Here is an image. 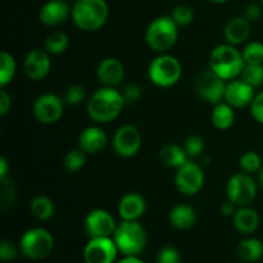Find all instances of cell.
Segmentation results:
<instances>
[{"label": "cell", "instance_id": "44", "mask_svg": "<svg viewBox=\"0 0 263 263\" xmlns=\"http://www.w3.org/2000/svg\"><path fill=\"white\" fill-rule=\"evenodd\" d=\"M236 207H238V205H236L235 203H233L231 200H228V202L222 203V205H221V213H222L223 216H234V213L236 212Z\"/></svg>", "mask_w": 263, "mask_h": 263}, {"label": "cell", "instance_id": "3", "mask_svg": "<svg viewBox=\"0 0 263 263\" xmlns=\"http://www.w3.org/2000/svg\"><path fill=\"white\" fill-rule=\"evenodd\" d=\"M244 66L243 54L231 44L216 46L210 55V68L226 81L240 76Z\"/></svg>", "mask_w": 263, "mask_h": 263}, {"label": "cell", "instance_id": "9", "mask_svg": "<svg viewBox=\"0 0 263 263\" xmlns=\"http://www.w3.org/2000/svg\"><path fill=\"white\" fill-rule=\"evenodd\" d=\"M226 85V80L215 73L211 68L200 72L195 80V90L199 97L211 104H218L221 100L225 99Z\"/></svg>", "mask_w": 263, "mask_h": 263}, {"label": "cell", "instance_id": "15", "mask_svg": "<svg viewBox=\"0 0 263 263\" xmlns=\"http://www.w3.org/2000/svg\"><path fill=\"white\" fill-rule=\"evenodd\" d=\"M254 87L243 80H231L226 85L225 100L233 108H246L254 99Z\"/></svg>", "mask_w": 263, "mask_h": 263}, {"label": "cell", "instance_id": "37", "mask_svg": "<svg viewBox=\"0 0 263 263\" xmlns=\"http://www.w3.org/2000/svg\"><path fill=\"white\" fill-rule=\"evenodd\" d=\"M0 200H2V207L7 208L13 204L15 198L14 187L12 182H9L8 177H0Z\"/></svg>", "mask_w": 263, "mask_h": 263}, {"label": "cell", "instance_id": "14", "mask_svg": "<svg viewBox=\"0 0 263 263\" xmlns=\"http://www.w3.org/2000/svg\"><path fill=\"white\" fill-rule=\"evenodd\" d=\"M116 228V221L108 211L92 210L85 220V229L90 238H108L113 235Z\"/></svg>", "mask_w": 263, "mask_h": 263}, {"label": "cell", "instance_id": "13", "mask_svg": "<svg viewBox=\"0 0 263 263\" xmlns=\"http://www.w3.org/2000/svg\"><path fill=\"white\" fill-rule=\"evenodd\" d=\"M113 149L123 158L134 157L141 148V135L135 126L125 125L116 131L113 136Z\"/></svg>", "mask_w": 263, "mask_h": 263}, {"label": "cell", "instance_id": "6", "mask_svg": "<svg viewBox=\"0 0 263 263\" xmlns=\"http://www.w3.org/2000/svg\"><path fill=\"white\" fill-rule=\"evenodd\" d=\"M54 247V239L48 230L35 228L27 230L20 241L21 253L28 259H43L51 253Z\"/></svg>", "mask_w": 263, "mask_h": 263}, {"label": "cell", "instance_id": "12", "mask_svg": "<svg viewBox=\"0 0 263 263\" xmlns=\"http://www.w3.org/2000/svg\"><path fill=\"white\" fill-rule=\"evenodd\" d=\"M117 252V246L110 236L91 238L84 249V259L86 263H113Z\"/></svg>", "mask_w": 263, "mask_h": 263}, {"label": "cell", "instance_id": "32", "mask_svg": "<svg viewBox=\"0 0 263 263\" xmlns=\"http://www.w3.org/2000/svg\"><path fill=\"white\" fill-rule=\"evenodd\" d=\"M85 162H86V157H85V152L82 149H73L69 151L68 153L64 156L63 164L66 167L67 171L69 172H77L84 167Z\"/></svg>", "mask_w": 263, "mask_h": 263}, {"label": "cell", "instance_id": "7", "mask_svg": "<svg viewBox=\"0 0 263 263\" xmlns=\"http://www.w3.org/2000/svg\"><path fill=\"white\" fill-rule=\"evenodd\" d=\"M149 80L158 87H171L181 76V64L175 57L162 53L151 62Z\"/></svg>", "mask_w": 263, "mask_h": 263}, {"label": "cell", "instance_id": "41", "mask_svg": "<svg viewBox=\"0 0 263 263\" xmlns=\"http://www.w3.org/2000/svg\"><path fill=\"white\" fill-rule=\"evenodd\" d=\"M251 112L254 120L263 125V91L254 97L251 104Z\"/></svg>", "mask_w": 263, "mask_h": 263}, {"label": "cell", "instance_id": "40", "mask_svg": "<svg viewBox=\"0 0 263 263\" xmlns=\"http://www.w3.org/2000/svg\"><path fill=\"white\" fill-rule=\"evenodd\" d=\"M181 257H180L179 251L174 247H164L158 253V263H180Z\"/></svg>", "mask_w": 263, "mask_h": 263}, {"label": "cell", "instance_id": "18", "mask_svg": "<svg viewBox=\"0 0 263 263\" xmlns=\"http://www.w3.org/2000/svg\"><path fill=\"white\" fill-rule=\"evenodd\" d=\"M71 12L72 9L66 0H49L41 7L39 18L45 26L54 27L66 22Z\"/></svg>", "mask_w": 263, "mask_h": 263}, {"label": "cell", "instance_id": "31", "mask_svg": "<svg viewBox=\"0 0 263 263\" xmlns=\"http://www.w3.org/2000/svg\"><path fill=\"white\" fill-rule=\"evenodd\" d=\"M246 64H263V44L252 41L241 51Z\"/></svg>", "mask_w": 263, "mask_h": 263}, {"label": "cell", "instance_id": "23", "mask_svg": "<svg viewBox=\"0 0 263 263\" xmlns=\"http://www.w3.org/2000/svg\"><path fill=\"white\" fill-rule=\"evenodd\" d=\"M195 221H197V213L190 205H175L170 212V222L179 230H186V229L193 228Z\"/></svg>", "mask_w": 263, "mask_h": 263}, {"label": "cell", "instance_id": "27", "mask_svg": "<svg viewBox=\"0 0 263 263\" xmlns=\"http://www.w3.org/2000/svg\"><path fill=\"white\" fill-rule=\"evenodd\" d=\"M30 210L33 217L40 221H46L53 217L55 208H54V203L50 198L45 197V195H37L31 200Z\"/></svg>", "mask_w": 263, "mask_h": 263}, {"label": "cell", "instance_id": "5", "mask_svg": "<svg viewBox=\"0 0 263 263\" xmlns=\"http://www.w3.org/2000/svg\"><path fill=\"white\" fill-rule=\"evenodd\" d=\"M179 26L172 17H158L146 28L145 39L149 48L157 53H166L176 44Z\"/></svg>", "mask_w": 263, "mask_h": 263}, {"label": "cell", "instance_id": "16", "mask_svg": "<svg viewBox=\"0 0 263 263\" xmlns=\"http://www.w3.org/2000/svg\"><path fill=\"white\" fill-rule=\"evenodd\" d=\"M51 62L49 58V53L41 49L31 50L26 55L23 62V69L28 79L31 80H41L49 73L50 71Z\"/></svg>", "mask_w": 263, "mask_h": 263}, {"label": "cell", "instance_id": "19", "mask_svg": "<svg viewBox=\"0 0 263 263\" xmlns=\"http://www.w3.org/2000/svg\"><path fill=\"white\" fill-rule=\"evenodd\" d=\"M146 208L145 199L138 193H127L118 204V213L123 221H136L144 215Z\"/></svg>", "mask_w": 263, "mask_h": 263}, {"label": "cell", "instance_id": "35", "mask_svg": "<svg viewBox=\"0 0 263 263\" xmlns=\"http://www.w3.org/2000/svg\"><path fill=\"white\" fill-rule=\"evenodd\" d=\"M184 149L187 156L192 157V158L199 157L202 154L203 149H204V140H203L202 136L193 134V135H189L185 139Z\"/></svg>", "mask_w": 263, "mask_h": 263}, {"label": "cell", "instance_id": "22", "mask_svg": "<svg viewBox=\"0 0 263 263\" xmlns=\"http://www.w3.org/2000/svg\"><path fill=\"white\" fill-rule=\"evenodd\" d=\"M234 226L241 234H252L258 229L259 216L257 211L249 208L248 205L239 207V210L234 213Z\"/></svg>", "mask_w": 263, "mask_h": 263}, {"label": "cell", "instance_id": "47", "mask_svg": "<svg viewBox=\"0 0 263 263\" xmlns=\"http://www.w3.org/2000/svg\"><path fill=\"white\" fill-rule=\"evenodd\" d=\"M258 184L259 186L263 189V166L261 167V170L258 171Z\"/></svg>", "mask_w": 263, "mask_h": 263}, {"label": "cell", "instance_id": "10", "mask_svg": "<svg viewBox=\"0 0 263 263\" xmlns=\"http://www.w3.org/2000/svg\"><path fill=\"white\" fill-rule=\"evenodd\" d=\"M203 184H204V174L202 167L198 163L187 161L180 168H177L175 185L181 194H197L203 187Z\"/></svg>", "mask_w": 263, "mask_h": 263}, {"label": "cell", "instance_id": "46", "mask_svg": "<svg viewBox=\"0 0 263 263\" xmlns=\"http://www.w3.org/2000/svg\"><path fill=\"white\" fill-rule=\"evenodd\" d=\"M118 263H144V262H141L140 259L136 258L135 256H127L126 258H123L122 261H120Z\"/></svg>", "mask_w": 263, "mask_h": 263}, {"label": "cell", "instance_id": "8", "mask_svg": "<svg viewBox=\"0 0 263 263\" xmlns=\"http://www.w3.org/2000/svg\"><path fill=\"white\" fill-rule=\"evenodd\" d=\"M226 194L229 200L238 207L248 205L257 195V184L253 177L247 172L235 174L230 177L226 185Z\"/></svg>", "mask_w": 263, "mask_h": 263}, {"label": "cell", "instance_id": "50", "mask_svg": "<svg viewBox=\"0 0 263 263\" xmlns=\"http://www.w3.org/2000/svg\"><path fill=\"white\" fill-rule=\"evenodd\" d=\"M261 3H262V5H263V0H261Z\"/></svg>", "mask_w": 263, "mask_h": 263}, {"label": "cell", "instance_id": "29", "mask_svg": "<svg viewBox=\"0 0 263 263\" xmlns=\"http://www.w3.org/2000/svg\"><path fill=\"white\" fill-rule=\"evenodd\" d=\"M15 61L13 55L9 53L3 51L0 54V85L2 87H5L13 80L15 74Z\"/></svg>", "mask_w": 263, "mask_h": 263}, {"label": "cell", "instance_id": "21", "mask_svg": "<svg viewBox=\"0 0 263 263\" xmlns=\"http://www.w3.org/2000/svg\"><path fill=\"white\" fill-rule=\"evenodd\" d=\"M251 22L244 17L231 18L223 28V36L231 45H239L249 37Z\"/></svg>", "mask_w": 263, "mask_h": 263}, {"label": "cell", "instance_id": "4", "mask_svg": "<svg viewBox=\"0 0 263 263\" xmlns=\"http://www.w3.org/2000/svg\"><path fill=\"white\" fill-rule=\"evenodd\" d=\"M117 249L125 256H136L146 246V231L138 221H122L113 233Z\"/></svg>", "mask_w": 263, "mask_h": 263}, {"label": "cell", "instance_id": "34", "mask_svg": "<svg viewBox=\"0 0 263 263\" xmlns=\"http://www.w3.org/2000/svg\"><path fill=\"white\" fill-rule=\"evenodd\" d=\"M240 167L247 174H254L258 172L262 167V159L254 152H246L240 158Z\"/></svg>", "mask_w": 263, "mask_h": 263}, {"label": "cell", "instance_id": "28", "mask_svg": "<svg viewBox=\"0 0 263 263\" xmlns=\"http://www.w3.org/2000/svg\"><path fill=\"white\" fill-rule=\"evenodd\" d=\"M68 36L64 32H61V31H54V32L49 33L45 39V43H44L45 50L49 54H55V55L64 53L67 48H68Z\"/></svg>", "mask_w": 263, "mask_h": 263}, {"label": "cell", "instance_id": "38", "mask_svg": "<svg viewBox=\"0 0 263 263\" xmlns=\"http://www.w3.org/2000/svg\"><path fill=\"white\" fill-rule=\"evenodd\" d=\"M121 94H122L125 104H133V103L138 102L140 99L143 91H141V87L138 84H127L123 86Z\"/></svg>", "mask_w": 263, "mask_h": 263}, {"label": "cell", "instance_id": "17", "mask_svg": "<svg viewBox=\"0 0 263 263\" xmlns=\"http://www.w3.org/2000/svg\"><path fill=\"white\" fill-rule=\"evenodd\" d=\"M97 76L105 87H116L125 77V68L117 58L108 57L98 64Z\"/></svg>", "mask_w": 263, "mask_h": 263}, {"label": "cell", "instance_id": "42", "mask_svg": "<svg viewBox=\"0 0 263 263\" xmlns=\"http://www.w3.org/2000/svg\"><path fill=\"white\" fill-rule=\"evenodd\" d=\"M243 17L247 18L249 22H256V21H258L259 18L262 17L261 7H259V5H257V4L248 5V7L246 8V10H244Z\"/></svg>", "mask_w": 263, "mask_h": 263}, {"label": "cell", "instance_id": "48", "mask_svg": "<svg viewBox=\"0 0 263 263\" xmlns=\"http://www.w3.org/2000/svg\"><path fill=\"white\" fill-rule=\"evenodd\" d=\"M210 2H212V3H217V4H222V3L229 2V0H210Z\"/></svg>", "mask_w": 263, "mask_h": 263}, {"label": "cell", "instance_id": "36", "mask_svg": "<svg viewBox=\"0 0 263 263\" xmlns=\"http://www.w3.org/2000/svg\"><path fill=\"white\" fill-rule=\"evenodd\" d=\"M86 98V90L81 85H71L67 87L66 92H64V103L68 105H77L82 103Z\"/></svg>", "mask_w": 263, "mask_h": 263}, {"label": "cell", "instance_id": "11", "mask_svg": "<svg viewBox=\"0 0 263 263\" xmlns=\"http://www.w3.org/2000/svg\"><path fill=\"white\" fill-rule=\"evenodd\" d=\"M64 100L53 92H46L36 99L33 105V115L36 120L44 125L57 122L63 115Z\"/></svg>", "mask_w": 263, "mask_h": 263}, {"label": "cell", "instance_id": "25", "mask_svg": "<svg viewBox=\"0 0 263 263\" xmlns=\"http://www.w3.org/2000/svg\"><path fill=\"white\" fill-rule=\"evenodd\" d=\"M211 121L212 125L218 130H228L234 125L235 121V115L231 105L228 103H218L215 104V108L211 115Z\"/></svg>", "mask_w": 263, "mask_h": 263}, {"label": "cell", "instance_id": "2", "mask_svg": "<svg viewBox=\"0 0 263 263\" xmlns=\"http://www.w3.org/2000/svg\"><path fill=\"white\" fill-rule=\"evenodd\" d=\"M72 20L82 31H97L104 26L109 15L105 0H77L72 7Z\"/></svg>", "mask_w": 263, "mask_h": 263}, {"label": "cell", "instance_id": "30", "mask_svg": "<svg viewBox=\"0 0 263 263\" xmlns=\"http://www.w3.org/2000/svg\"><path fill=\"white\" fill-rule=\"evenodd\" d=\"M240 79L252 87L261 86L263 84V64H246L240 73Z\"/></svg>", "mask_w": 263, "mask_h": 263}, {"label": "cell", "instance_id": "33", "mask_svg": "<svg viewBox=\"0 0 263 263\" xmlns=\"http://www.w3.org/2000/svg\"><path fill=\"white\" fill-rule=\"evenodd\" d=\"M171 17L176 22L177 26H187L194 20V10L192 9V7L186 4L176 5L172 9Z\"/></svg>", "mask_w": 263, "mask_h": 263}, {"label": "cell", "instance_id": "26", "mask_svg": "<svg viewBox=\"0 0 263 263\" xmlns=\"http://www.w3.org/2000/svg\"><path fill=\"white\" fill-rule=\"evenodd\" d=\"M238 256L241 261L247 263L259 261L263 256V243L254 238L246 239L238 246Z\"/></svg>", "mask_w": 263, "mask_h": 263}, {"label": "cell", "instance_id": "20", "mask_svg": "<svg viewBox=\"0 0 263 263\" xmlns=\"http://www.w3.org/2000/svg\"><path fill=\"white\" fill-rule=\"evenodd\" d=\"M108 139L99 127H86L79 136V146L85 153H99L107 146Z\"/></svg>", "mask_w": 263, "mask_h": 263}, {"label": "cell", "instance_id": "39", "mask_svg": "<svg viewBox=\"0 0 263 263\" xmlns=\"http://www.w3.org/2000/svg\"><path fill=\"white\" fill-rule=\"evenodd\" d=\"M18 257V248L10 240H3L0 244V258L3 262L14 261Z\"/></svg>", "mask_w": 263, "mask_h": 263}, {"label": "cell", "instance_id": "24", "mask_svg": "<svg viewBox=\"0 0 263 263\" xmlns=\"http://www.w3.org/2000/svg\"><path fill=\"white\" fill-rule=\"evenodd\" d=\"M159 158L164 166L171 167V168H180L182 164L186 163L189 156L181 146L167 144L159 152Z\"/></svg>", "mask_w": 263, "mask_h": 263}, {"label": "cell", "instance_id": "43", "mask_svg": "<svg viewBox=\"0 0 263 263\" xmlns=\"http://www.w3.org/2000/svg\"><path fill=\"white\" fill-rule=\"evenodd\" d=\"M10 109V97L4 89L0 91V115L5 116Z\"/></svg>", "mask_w": 263, "mask_h": 263}, {"label": "cell", "instance_id": "49", "mask_svg": "<svg viewBox=\"0 0 263 263\" xmlns=\"http://www.w3.org/2000/svg\"><path fill=\"white\" fill-rule=\"evenodd\" d=\"M68 2H73L74 3V2H77V0H68Z\"/></svg>", "mask_w": 263, "mask_h": 263}, {"label": "cell", "instance_id": "45", "mask_svg": "<svg viewBox=\"0 0 263 263\" xmlns=\"http://www.w3.org/2000/svg\"><path fill=\"white\" fill-rule=\"evenodd\" d=\"M7 171H8L7 161H5V158H2L0 159V177L7 176Z\"/></svg>", "mask_w": 263, "mask_h": 263}, {"label": "cell", "instance_id": "1", "mask_svg": "<svg viewBox=\"0 0 263 263\" xmlns=\"http://www.w3.org/2000/svg\"><path fill=\"white\" fill-rule=\"evenodd\" d=\"M125 102L121 91L115 87H102L90 97L87 113L98 123H107L115 120L122 110Z\"/></svg>", "mask_w": 263, "mask_h": 263}]
</instances>
